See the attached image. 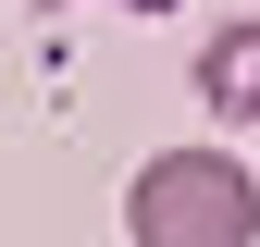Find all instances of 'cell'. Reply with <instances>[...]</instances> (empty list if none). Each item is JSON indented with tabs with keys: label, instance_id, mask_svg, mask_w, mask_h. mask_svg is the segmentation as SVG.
Returning <instances> with one entry per match:
<instances>
[{
	"label": "cell",
	"instance_id": "1",
	"mask_svg": "<svg viewBox=\"0 0 260 247\" xmlns=\"http://www.w3.org/2000/svg\"><path fill=\"white\" fill-rule=\"evenodd\" d=\"M124 247H260V185L223 148H161L124 185Z\"/></svg>",
	"mask_w": 260,
	"mask_h": 247
},
{
	"label": "cell",
	"instance_id": "2",
	"mask_svg": "<svg viewBox=\"0 0 260 247\" xmlns=\"http://www.w3.org/2000/svg\"><path fill=\"white\" fill-rule=\"evenodd\" d=\"M199 99L223 124H260V25H211L199 37Z\"/></svg>",
	"mask_w": 260,
	"mask_h": 247
},
{
	"label": "cell",
	"instance_id": "3",
	"mask_svg": "<svg viewBox=\"0 0 260 247\" xmlns=\"http://www.w3.org/2000/svg\"><path fill=\"white\" fill-rule=\"evenodd\" d=\"M124 13H174V0H124Z\"/></svg>",
	"mask_w": 260,
	"mask_h": 247
}]
</instances>
